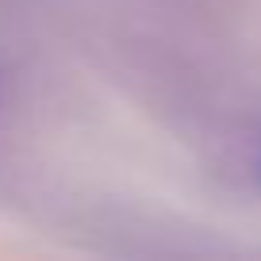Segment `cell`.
Returning <instances> with one entry per match:
<instances>
[]
</instances>
